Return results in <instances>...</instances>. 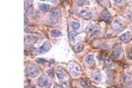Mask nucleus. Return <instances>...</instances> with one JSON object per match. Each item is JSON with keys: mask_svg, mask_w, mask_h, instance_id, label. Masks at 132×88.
<instances>
[{"mask_svg": "<svg viewBox=\"0 0 132 88\" xmlns=\"http://www.w3.org/2000/svg\"><path fill=\"white\" fill-rule=\"evenodd\" d=\"M86 31L88 34H91V35H92V34L95 35V34H97V33L99 32V28L96 27V26H93V25H88L86 28Z\"/></svg>", "mask_w": 132, "mask_h": 88, "instance_id": "f257e3e1", "label": "nucleus"}, {"mask_svg": "<svg viewBox=\"0 0 132 88\" xmlns=\"http://www.w3.org/2000/svg\"><path fill=\"white\" fill-rule=\"evenodd\" d=\"M79 16L81 18L86 19V20H90V19L92 18V12L89 10H82L80 11V12H79Z\"/></svg>", "mask_w": 132, "mask_h": 88, "instance_id": "f03ea898", "label": "nucleus"}, {"mask_svg": "<svg viewBox=\"0 0 132 88\" xmlns=\"http://www.w3.org/2000/svg\"><path fill=\"white\" fill-rule=\"evenodd\" d=\"M121 53H122V46L120 44H118V45H116V47L114 48L111 55H112L113 57H118L121 55Z\"/></svg>", "mask_w": 132, "mask_h": 88, "instance_id": "7ed1b4c3", "label": "nucleus"}, {"mask_svg": "<svg viewBox=\"0 0 132 88\" xmlns=\"http://www.w3.org/2000/svg\"><path fill=\"white\" fill-rule=\"evenodd\" d=\"M119 39L122 41H123V42H125V43L129 42L130 41V39H131V34H130V32H125L124 34L120 35Z\"/></svg>", "mask_w": 132, "mask_h": 88, "instance_id": "20e7f679", "label": "nucleus"}, {"mask_svg": "<svg viewBox=\"0 0 132 88\" xmlns=\"http://www.w3.org/2000/svg\"><path fill=\"white\" fill-rule=\"evenodd\" d=\"M50 48H51V44H50V42L46 41V42H44L42 46L39 48V53L43 54V53H45V52H48Z\"/></svg>", "mask_w": 132, "mask_h": 88, "instance_id": "39448f33", "label": "nucleus"}, {"mask_svg": "<svg viewBox=\"0 0 132 88\" xmlns=\"http://www.w3.org/2000/svg\"><path fill=\"white\" fill-rule=\"evenodd\" d=\"M25 10L26 13H32L33 11V4L32 1H25Z\"/></svg>", "mask_w": 132, "mask_h": 88, "instance_id": "423d86ee", "label": "nucleus"}, {"mask_svg": "<svg viewBox=\"0 0 132 88\" xmlns=\"http://www.w3.org/2000/svg\"><path fill=\"white\" fill-rule=\"evenodd\" d=\"M27 73L31 78H34L38 75V70L33 66H28L27 67Z\"/></svg>", "mask_w": 132, "mask_h": 88, "instance_id": "0eeeda50", "label": "nucleus"}, {"mask_svg": "<svg viewBox=\"0 0 132 88\" xmlns=\"http://www.w3.org/2000/svg\"><path fill=\"white\" fill-rule=\"evenodd\" d=\"M100 16H101V19L106 22H110V20H111V14L107 10H103Z\"/></svg>", "mask_w": 132, "mask_h": 88, "instance_id": "6e6552de", "label": "nucleus"}, {"mask_svg": "<svg viewBox=\"0 0 132 88\" xmlns=\"http://www.w3.org/2000/svg\"><path fill=\"white\" fill-rule=\"evenodd\" d=\"M112 28L114 30L116 31H121L123 29V25L122 24L121 21H118V20H115L113 22V25H112Z\"/></svg>", "mask_w": 132, "mask_h": 88, "instance_id": "1a4fd4ad", "label": "nucleus"}, {"mask_svg": "<svg viewBox=\"0 0 132 88\" xmlns=\"http://www.w3.org/2000/svg\"><path fill=\"white\" fill-rule=\"evenodd\" d=\"M70 72L73 75V76H78L79 74V67L75 64H72L70 67Z\"/></svg>", "mask_w": 132, "mask_h": 88, "instance_id": "9d476101", "label": "nucleus"}, {"mask_svg": "<svg viewBox=\"0 0 132 88\" xmlns=\"http://www.w3.org/2000/svg\"><path fill=\"white\" fill-rule=\"evenodd\" d=\"M38 84L41 86H47L50 84V80L45 77V76H41L38 80Z\"/></svg>", "mask_w": 132, "mask_h": 88, "instance_id": "9b49d317", "label": "nucleus"}, {"mask_svg": "<svg viewBox=\"0 0 132 88\" xmlns=\"http://www.w3.org/2000/svg\"><path fill=\"white\" fill-rule=\"evenodd\" d=\"M50 17L52 19H58V18L61 16V12H60L59 9H53L51 12H50Z\"/></svg>", "mask_w": 132, "mask_h": 88, "instance_id": "f8f14e48", "label": "nucleus"}, {"mask_svg": "<svg viewBox=\"0 0 132 88\" xmlns=\"http://www.w3.org/2000/svg\"><path fill=\"white\" fill-rule=\"evenodd\" d=\"M86 62L88 64H92L93 63H94V56H93V55H87L86 56Z\"/></svg>", "mask_w": 132, "mask_h": 88, "instance_id": "ddd939ff", "label": "nucleus"}, {"mask_svg": "<svg viewBox=\"0 0 132 88\" xmlns=\"http://www.w3.org/2000/svg\"><path fill=\"white\" fill-rule=\"evenodd\" d=\"M83 48H84V46H83V44L81 43V42H78V43L75 44V46H74V51L75 52H77V53H78V52H81L83 49Z\"/></svg>", "mask_w": 132, "mask_h": 88, "instance_id": "4468645a", "label": "nucleus"}, {"mask_svg": "<svg viewBox=\"0 0 132 88\" xmlns=\"http://www.w3.org/2000/svg\"><path fill=\"white\" fill-rule=\"evenodd\" d=\"M92 79L95 82H100V80H101V76H100L99 71L94 72V73L92 74Z\"/></svg>", "mask_w": 132, "mask_h": 88, "instance_id": "2eb2a0df", "label": "nucleus"}, {"mask_svg": "<svg viewBox=\"0 0 132 88\" xmlns=\"http://www.w3.org/2000/svg\"><path fill=\"white\" fill-rule=\"evenodd\" d=\"M122 78H123V82L127 84V85H131L132 81H131V78H129V76L127 74H123L122 75Z\"/></svg>", "mask_w": 132, "mask_h": 88, "instance_id": "dca6fc26", "label": "nucleus"}, {"mask_svg": "<svg viewBox=\"0 0 132 88\" xmlns=\"http://www.w3.org/2000/svg\"><path fill=\"white\" fill-rule=\"evenodd\" d=\"M80 27V24H79L78 21H72L71 23H70V27H71V29L73 30H78Z\"/></svg>", "mask_w": 132, "mask_h": 88, "instance_id": "f3484780", "label": "nucleus"}, {"mask_svg": "<svg viewBox=\"0 0 132 88\" xmlns=\"http://www.w3.org/2000/svg\"><path fill=\"white\" fill-rule=\"evenodd\" d=\"M50 34L53 37H59V36L62 35V32H60L59 30H56V29H54V30L50 32Z\"/></svg>", "mask_w": 132, "mask_h": 88, "instance_id": "a211bd4d", "label": "nucleus"}, {"mask_svg": "<svg viewBox=\"0 0 132 88\" xmlns=\"http://www.w3.org/2000/svg\"><path fill=\"white\" fill-rule=\"evenodd\" d=\"M39 9L42 12H46L50 9V5L47 4H39Z\"/></svg>", "mask_w": 132, "mask_h": 88, "instance_id": "6ab92c4d", "label": "nucleus"}, {"mask_svg": "<svg viewBox=\"0 0 132 88\" xmlns=\"http://www.w3.org/2000/svg\"><path fill=\"white\" fill-rule=\"evenodd\" d=\"M104 64H105L106 67L110 68L111 66H113V65H114V63H113L112 60H110L109 58H107V59L105 60V62H104Z\"/></svg>", "mask_w": 132, "mask_h": 88, "instance_id": "aec40b11", "label": "nucleus"}, {"mask_svg": "<svg viewBox=\"0 0 132 88\" xmlns=\"http://www.w3.org/2000/svg\"><path fill=\"white\" fill-rule=\"evenodd\" d=\"M56 76H57V78H59V79H63L64 78V72L63 71H61V70H57L56 71Z\"/></svg>", "mask_w": 132, "mask_h": 88, "instance_id": "412c9836", "label": "nucleus"}, {"mask_svg": "<svg viewBox=\"0 0 132 88\" xmlns=\"http://www.w3.org/2000/svg\"><path fill=\"white\" fill-rule=\"evenodd\" d=\"M78 35V33L76 32H70L69 33V39L70 41H74V39L76 38V36Z\"/></svg>", "mask_w": 132, "mask_h": 88, "instance_id": "4be33fe9", "label": "nucleus"}, {"mask_svg": "<svg viewBox=\"0 0 132 88\" xmlns=\"http://www.w3.org/2000/svg\"><path fill=\"white\" fill-rule=\"evenodd\" d=\"M80 85L83 88H88V85H87V83H86V80H81L80 81Z\"/></svg>", "mask_w": 132, "mask_h": 88, "instance_id": "5701e85b", "label": "nucleus"}, {"mask_svg": "<svg viewBox=\"0 0 132 88\" xmlns=\"http://www.w3.org/2000/svg\"><path fill=\"white\" fill-rule=\"evenodd\" d=\"M46 73L49 75V76H53V70H47Z\"/></svg>", "mask_w": 132, "mask_h": 88, "instance_id": "b1692460", "label": "nucleus"}, {"mask_svg": "<svg viewBox=\"0 0 132 88\" xmlns=\"http://www.w3.org/2000/svg\"><path fill=\"white\" fill-rule=\"evenodd\" d=\"M25 31H26V33H30V32L32 31V29H31L30 27H28V26H26V27H25Z\"/></svg>", "mask_w": 132, "mask_h": 88, "instance_id": "393cba45", "label": "nucleus"}, {"mask_svg": "<svg viewBox=\"0 0 132 88\" xmlns=\"http://www.w3.org/2000/svg\"><path fill=\"white\" fill-rule=\"evenodd\" d=\"M78 5H83V4H85V3H86V1H77L76 2Z\"/></svg>", "mask_w": 132, "mask_h": 88, "instance_id": "a878e982", "label": "nucleus"}, {"mask_svg": "<svg viewBox=\"0 0 132 88\" xmlns=\"http://www.w3.org/2000/svg\"><path fill=\"white\" fill-rule=\"evenodd\" d=\"M54 88H63L62 85H57V84H55L54 85Z\"/></svg>", "mask_w": 132, "mask_h": 88, "instance_id": "bb28decb", "label": "nucleus"}, {"mask_svg": "<svg viewBox=\"0 0 132 88\" xmlns=\"http://www.w3.org/2000/svg\"><path fill=\"white\" fill-rule=\"evenodd\" d=\"M123 88H128V87H123Z\"/></svg>", "mask_w": 132, "mask_h": 88, "instance_id": "cd10ccee", "label": "nucleus"}]
</instances>
